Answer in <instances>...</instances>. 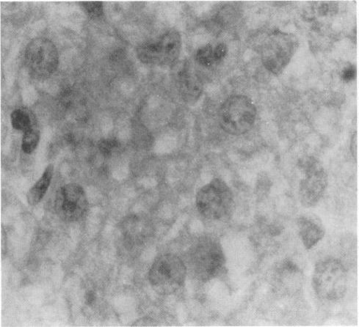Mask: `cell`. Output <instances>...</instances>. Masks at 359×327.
I'll return each instance as SVG.
<instances>
[{"instance_id":"cell-1","label":"cell","mask_w":359,"mask_h":327,"mask_svg":"<svg viewBox=\"0 0 359 327\" xmlns=\"http://www.w3.org/2000/svg\"><path fill=\"white\" fill-rule=\"evenodd\" d=\"M348 284V272L340 260L328 258L316 263L312 276V287L322 300H342L347 293Z\"/></svg>"},{"instance_id":"cell-2","label":"cell","mask_w":359,"mask_h":327,"mask_svg":"<svg viewBox=\"0 0 359 327\" xmlns=\"http://www.w3.org/2000/svg\"><path fill=\"white\" fill-rule=\"evenodd\" d=\"M257 109L251 99L244 95L232 96L222 103L218 112L221 129L232 136L248 132L256 121Z\"/></svg>"},{"instance_id":"cell-3","label":"cell","mask_w":359,"mask_h":327,"mask_svg":"<svg viewBox=\"0 0 359 327\" xmlns=\"http://www.w3.org/2000/svg\"><path fill=\"white\" fill-rule=\"evenodd\" d=\"M233 204L231 189L219 178L202 187L197 195V210L209 219L222 220L227 218L232 211Z\"/></svg>"},{"instance_id":"cell-4","label":"cell","mask_w":359,"mask_h":327,"mask_svg":"<svg viewBox=\"0 0 359 327\" xmlns=\"http://www.w3.org/2000/svg\"><path fill=\"white\" fill-rule=\"evenodd\" d=\"M182 48V38L176 29L163 34L156 39L148 41L138 48L140 61L148 65L170 66L174 64Z\"/></svg>"},{"instance_id":"cell-5","label":"cell","mask_w":359,"mask_h":327,"mask_svg":"<svg viewBox=\"0 0 359 327\" xmlns=\"http://www.w3.org/2000/svg\"><path fill=\"white\" fill-rule=\"evenodd\" d=\"M24 58L29 73L38 80L52 76L59 64L57 50L52 41L47 38H36L29 42Z\"/></svg>"},{"instance_id":"cell-6","label":"cell","mask_w":359,"mask_h":327,"mask_svg":"<svg viewBox=\"0 0 359 327\" xmlns=\"http://www.w3.org/2000/svg\"><path fill=\"white\" fill-rule=\"evenodd\" d=\"M186 275V266L182 259L167 254L155 261L148 277L153 286L164 293H173L184 286Z\"/></svg>"},{"instance_id":"cell-7","label":"cell","mask_w":359,"mask_h":327,"mask_svg":"<svg viewBox=\"0 0 359 327\" xmlns=\"http://www.w3.org/2000/svg\"><path fill=\"white\" fill-rule=\"evenodd\" d=\"M226 259L222 247L211 240L200 242L192 252L190 266L194 273L204 282L211 280L225 270Z\"/></svg>"},{"instance_id":"cell-8","label":"cell","mask_w":359,"mask_h":327,"mask_svg":"<svg viewBox=\"0 0 359 327\" xmlns=\"http://www.w3.org/2000/svg\"><path fill=\"white\" fill-rule=\"evenodd\" d=\"M297 48L295 38L290 34L274 33L269 40L262 62L265 68L278 75L290 63Z\"/></svg>"},{"instance_id":"cell-9","label":"cell","mask_w":359,"mask_h":327,"mask_svg":"<svg viewBox=\"0 0 359 327\" xmlns=\"http://www.w3.org/2000/svg\"><path fill=\"white\" fill-rule=\"evenodd\" d=\"M305 177L299 184L298 196L306 208L316 206L328 187V175L319 163L309 161L304 168Z\"/></svg>"},{"instance_id":"cell-10","label":"cell","mask_w":359,"mask_h":327,"mask_svg":"<svg viewBox=\"0 0 359 327\" xmlns=\"http://www.w3.org/2000/svg\"><path fill=\"white\" fill-rule=\"evenodd\" d=\"M56 205L59 216L69 221L82 217L87 210V201L83 188L76 184L63 187L57 196Z\"/></svg>"},{"instance_id":"cell-11","label":"cell","mask_w":359,"mask_h":327,"mask_svg":"<svg viewBox=\"0 0 359 327\" xmlns=\"http://www.w3.org/2000/svg\"><path fill=\"white\" fill-rule=\"evenodd\" d=\"M299 235L307 249L316 246L323 239L325 231L316 221L302 217L297 220Z\"/></svg>"},{"instance_id":"cell-12","label":"cell","mask_w":359,"mask_h":327,"mask_svg":"<svg viewBox=\"0 0 359 327\" xmlns=\"http://www.w3.org/2000/svg\"><path fill=\"white\" fill-rule=\"evenodd\" d=\"M178 88L183 99L189 103L199 100L202 93V85L196 74L185 68L178 73Z\"/></svg>"},{"instance_id":"cell-13","label":"cell","mask_w":359,"mask_h":327,"mask_svg":"<svg viewBox=\"0 0 359 327\" xmlns=\"http://www.w3.org/2000/svg\"><path fill=\"white\" fill-rule=\"evenodd\" d=\"M53 166H49L40 180L27 193V199L29 205H36L43 199L51 184Z\"/></svg>"},{"instance_id":"cell-14","label":"cell","mask_w":359,"mask_h":327,"mask_svg":"<svg viewBox=\"0 0 359 327\" xmlns=\"http://www.w3.org/2000/svg\"><path fill=\"white\" fill-rule=\"evenodd\" d=\"M11 124L13 127L24 133L32 129L31 117L22 110H14L11 114Z\"/></svg>"},{"instance_id":"cell-15","label":"cell","mask_w":359,"mask_h":327,"mask_svg":"<svg viewBox=\"0 0 359 327\" xmlns=\"http://www.w3.org/2000/svg\"><path fill=\"white\" fill-rule=\"evenodd\" d=\"M24 133L22 144V150L24 153L31 154L36 150L39 143V133L32 129Z\"/></svg>"},{"instance_id":"cell-16","label":"cell","mask_w":359,"mask_h":327,"mask_svg":"<svg viewBox=\"0 0 359 327\" xmlns=\"http://www.w3.org/2000/svg\"><path fill=\"white\" fill-rule=\"evenodd\" d=\"M197 61L205 67L212 66L215 61L214 51L211 44L199 49L197 53Z\"/></svg>"},{"instance_id":"cell-17","label":"cell","mask_w":359,"mask_h":327,"mask_svg":"<svg viewBox=\"0 0 359 327\" xmlns=\"http://www.w3.org/2000/svg\"><path fill=\"white\" fill-rule=\"evenodd\" d=\"M83 7L88 16L92 19L101 17L104 13L103 4L101 2H83Z\"/></svg>"},{"instance_id":"cell-18","label":"cell","mask_w":359,"mask_h":327,"mask_svg":"<svg viewBox=\"0 0 359 327\" xmlns=\"http://www.w3.org/2000/svg\"><path fill=\"white\" fill-rule=\"evenodd\" d=\"M118 145L115 140H102L99 143V151L104 157H109Z\"/></svg>"},{"instance_id":"cell-19","label":"cell","mask_w":359,"mask_h":327,"mask_svg":"<svg viewBox=\"0 0 359 327\" xmlns=\"http://www.w3.org/2000/svg\"><path fill=\"white\" fill-rule=\"evenodd\" d=\"M227 54V47L224 43H219L214 50L215 61H220L226 57Z\"/></svg>"},{"instance_id":"cell-20","label":"cell","mask_w":359,"mask_h":327,"mask_svg":"<svg viewBox=\"0 0 359 327\" xmlns=\"http://www.w3.org/2000/svg\"><path fill=\"white\" fill-rule=\"evenodd\" d=\"M356 76V69L355 66H351L343 71L342 77L344 81L347 82L353 81Z\"/></svg>"},{"instance_id":"cell-21","label":"cell","mask_w":359,"mask_h":327,"mask_svg":"<svg viewBox=\"0 0 359 327\" xmlns=\"http://www.w3.org/2000/svg\"><path fill=\"white\" fill-rule=\"evenodd\" d=\"M85 304L87 305H91L94 303L96 299V296L94 291H88L86 293L85 296Z\"/></svg>"}]
</instances>
